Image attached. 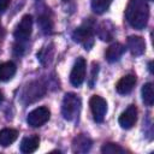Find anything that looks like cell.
Instances as JSON below:
<instances>
[{
  "label": "cell",
  "instance_id": "cell-5",
  "mask_svg": "<svg viewBox=\"0 0 154 154\" xmlns=\"http://www.w3.org/2000/svg\"><path fill=\"white\" fill-rule=\"evenodd\" d=\"M46 93V87L38 82V81H35V82H31L29 83L24 91H23V101L25 103H31V102H35L36 100L41 99Z\"/></svg>",
  "mask_w": 154,
  "mask_h": 154
},
{
  "label": "cell",
  "instance_id": "cell-9",
  "mask_svg": "<svg viewBox=\"0 0 154 154\" xmlns=\"http://www.w3.org/2000/svg\"><path fill=\"white\" fill-rule=\"evenodd\" d=\"M118 122L123 129H131L137 122V107L135 105H130L120 114Z\"/></svg>",
  "mask_w": 154,
  "mask_h": 154
},
{
  "label": "cell",
  "instance_id": "cell-28",
  "mask_svg": "<svg viewBox=\"0 0 154 154\" xmlns=\"http://www.w3.org/2000/svg\"><path fill=\"white\" fill-rule=\"evenodd\" d=\"M63 1H64V2H67V1H70V0H63Z\"/></svg>",
  "mask_w": 154,
  "mask_h": 154
},
{
  "label": "cell",
  "instance_id": "cell-17",
  "mask_svg": "<svg viewBox=\"0 0 154 154\" xmlns=\"http://www.w3.org/2000/svg\"><path fill=\"white\" fill-rule=\"evenodd\" d=\"M53 54H54L53 45H49V46L43 47L40 51V53H37V58H38V60L41 61L42 65H48L53 59Z\"/></svg>",
  "mask_w": 154,
  "mask_h": 154
},
{
  "label": "cell",
  "instance_id": "cell-26",
  "mask_svg": "<svg viewBox=\"0 0 154 154\" xmlns=\"http://www.w3.org/2000/svg\"><path fill=\"white\" fill-rule=\"evenodd\" d=\"M152 65H153V61H149L148 66H149V71H150V72H153V67H152Z\"/></svg>",
  "mask_w": 154,
  "mask_h": 154
},
{
  "label": "cell",
  "instance_id": "cell-18",
  "mask_svg": "<svg viewBox=\"0 0 154 154\" xmlns=\"http://www.w3.org/2000/svg\"><path fill=\"white\" fill-rule=\"evenodd\" d=\"M142 100L147 106H152L154 102V91H153V83L148 82L142 87Z\"/></svg>",
  "mask_w": 154,
  "mask_h": 154
},
{
  "label": "cell",
  "instance_id": "cell-7",
  "mask_svg": "<svg viewBox=\"0 0 154 154\" xmlns=\"http://www.w3.org/2000/svg\"><path fill=\"white\" fill-rule=\"evenodd\" d=\"M31 31H32V17L30 14H25L22 17L20 22L17 24L13 35L17 41L23 42L30 37Z\"/></svg>",
  "mask_w": 154,
  "mask_h": 154
},
{
  "label": "cell",
  "instance_id": "cell-13",
  "mask_svg": "<svg viewBox=\"0 0 154 154\" xmlns=\"http://www.w3.org/2000/svg\"><path fill=\"white\" fill-rule=\"evenodd\" d=\"M124 52H125V46L124 45H122L119 42L113 43L106 49V53H105L106 60L109 61V63H116L120 59V57L124 54Z\"/></svg>",
  "mask_w": 154,
  "mask_h": 154
},
{
  "label": "cell",
  "instance_id": "cell-12",
  "mask_svg": "<svg viewBox=\"0 0 154 154\" xmlns=\"http://www.w3.org/2000/svg\"><path fill=\"white\" fill-rule=\"evenodd\" d=\"M91 147V140L83 134L77 135L72 141V150L75 153H87Z\"/></svg>",
  "mask_w": 154,
  "mask_h": 154
},
{
  "label": "cell",
  "instance_id": "cell-10",
  "mask_svg": "<svg viewBox=\"0 0 154 154\" xmlns=\"http://www.w3.org/2000/svg\"><path fill=\"white\" fill-rule=\"evenodd\" d=\"M126 46H128L129 51L131 52V54L135 57L142 55L146 51V42H144L143 37H141V36H136V35L129 36L128 41H126Z\"/></svg>",
  "mask_w": 154,
  "mask_h": 154
},
{
  "label": "cell",
  "instance_id": "cell-8",
  "mask_svg": "<svg viewBox=\"0 0 154 154\" xmlns=\"http://www.w3.org/2000/svg\"><path fill=\"white\" fill-rule=\"evenodd\" d=\"M85 70H87V63L84 58L79 57L76 59L71 73H70V82L73 87H79L84 79H85Z\"/></svg>",
  "mask_w": 154,
  "mask_h": 154
},
{
  "label": "cell",
  "instance_id": "cell-22",
  "mask_svg": "<svg viewBox=\"0 0 154 154\" xmlns=\"http://www.w3.org/2000/svg\"><path fill=\"white\" fill-rule=\"evenodd\" d=\"M102 153H107V154H114V153H124V149L118 146L117 143H105L101 148Z\"/></svg>",
  "mask_w": 154,
  "mask_h": 154
},
{
  "label": "cell",
  "instance_id": "cell-27",
  "mask_svg": "<svg viewBox=\"0 0 154 154\" xmlns=\"http://www.w3.org/2000/svg\"><path fill=\"white\" fill-rule=\"evenodd\" d=\"M2 100H4V94H2V91L0 90V103L2 102Z\"/></svg>",
  "mask_w": 154,
  "mask_h": 154
},
{
  "label": "cell",
  "instance_id": "cell-24",
  "mask_svg": "<svg viewBox=\"0 0 154 154\" xmlns=\"http://www.w3.org/2000/svg\"><path fill=\"white\" fill-rule=\"evenodd\" d=\"M11 0H0V13H4L10 6Z\"/></svg>",
  "mask_w": 154,
  "mask_h": 154
},
{
  "label": "cell",
  "instance_id": "cell-14",
  "mask_svg": "<svg viewBox=\"0 0 154 154\" xmlns=\"http://www.w3.org/2000/svg\"><path fill=\"white\" fill-rule=\"evenodd\" d=\"M38 146H40V137L37 135H32L24 137L20 142L19 148L22 153H32L38 148Z\"/></svg>",
  "mask_w": 154,
  "mask_h": 154
},
{
  "label": "cell",
  "instance_id": "cell-20",
  "mask_svg": "<svg viewBox=\"0 0 154 154\" xmlns=\"http://www.w3.org/2000/svg\"><path fill=\"white\" fill-rule=\"evenodd\" d=\"M37 24L45 34H51L53 31V20L48 14H41L37 19Z\"/></svg>",
  "mask_w": 154,
  "mask_h": 154
},
{
  "label": "cell",
  "instance_id": "cell-16",
  "mask_svg": "<svg viewBox=\"0 0 154 154\" xmlns=\"http://www.w3.org/2000/svg\"><path fill=\"white\" fill-rule=\"evenodd\" d=\"M18 137V131L14 129H2L0 130V146L2 147H7L10 144H12Z\"/></svg>",
  "mask_w": 154,
  "mask_h": 154
},
{
  "label": "cell",
  "instance_id": "cell-1",
  "mask_svg": "<svg viewBox=\"0 0 154 154\" xmlns=\"http://www.w3.org/2000/svg\"><path fill=\"white\" fill-rule=\"evenodd\" d=\"M125 17L132 28L143 29L149 19V7L146 0H130L125 10Z\"/></svg>",
  "mask_w": 154,
  "mask_h": 154
},
{
  "label": "cell",
  "instance_id": "cell-3",
  "mask_svg": "<svg viewBox=\"0 0 154 154\" xmlns=\"http://www.w3.org/2000/svg\"><path fill=\"white\" fill-rule=\"evenodd\" d=\"M72 38L73 41L81 43L84 46L85 49H90V47L94 45V29L93 25L89 23H84L75 31L72 32Z\"/></svg>",
  "mask_w": 154,
  "mask_h": 154
},
{
  "label": "cell",
  "instance_id": "cell-15",
  "mask_svg": "<svg viewBox=\"0 0 154 154\" xmlns=\"http://www.w3.org/2000/svg\"><path fill=\"white\" fill-rule=\"evenodd\" d=\"M17 71L16 64L12 61H5L0 64V82L10 81Z\"/></svg>",
  "mask_w": 154,
  "mask_h": 154
},
{
  "label": "cell",
  "instance_id": "cell-23",
  "mask_svg": "<svg viewBox=\"0 0 154 154\" xmlns=\"http://www.w3.org/2000/svg\"><path fill=\"white\" fill-rule=\"evenodd\" d=\"M97 71H99V65H97V63H93L91 75H90V81H89V85H90V88H93V85H94V82H95L96 76H97Z\"/></svg>",
  "mask_w": 154,
  "mask_h": 154
},
{
  "label": "cell",
  "instance_id": "cell-6",
  "mask_svg": "<svg viewBox=\"0 0 154 154\" xmlns=\"http://www.w3.org/2000/svg\"><path fill=\"white\" fill-rule=\"evenodd\" d=\"M49 117H51V111L47 107L45 106L37 107L31 112H29L26 117V123L32 128H38L46 124L49 120Z\"/></svg>",
  "mask_w": 154,
  "mask_h": 154
},
{
  "label": "cell",
  "instance_id": "cell-19",
  "mask_svg": "<svg viewBox=\"0 0 154 154\" xmlns=\"http://www.w3.org/2000/svg\"><path fill=\"white\" fill-rule=\"evenodd\" d=\"M97 35H99V37H100L101 40H103V41H109V40H112V37H113V28L109 25V23L103 22V23H101V24L99 25Z\"/></svg>",
  "mask_w": 154,
  "mask_h": 154
},
{
  "label": "cell",
  "instance_id": "cell-25",
  "mask_svg": "<svg viewBox=\"0 0 154 154\" xmlns=\"http://www.w3.org/2000/svg\"><path fill=\"white\" fill-rule=\"evenodd\" d=\"M4 36H5V31H4V28H2V25L0 24V45H1L2 40H4Z\"/></svg>",
  "mask_w": 154,
  "mask_h": 154
},
{
  "label": "cell",
  "instance_id": "cell-2",
  "mask_svg": "<svg viewBox=\"0 0 154 154\" xmlns=\"http://www.w3.org/2000/svg\"><path fill=\"white\" fill-rule=\"evenodd\" d=\"M81 109V99L72 93H69L64 96L61 103V113L66 120H73L78 117Z\"/></svg>",
  "mask_w": 154,
  "mask_h": 154
},
{
  "label": "cell",
  "instance_id": "cell-4",
  "mask_svg": "<svg viewBox=\"0 0 154 154\" xmlns=\"http://www.w3.org/2000/svg\"><path fill=\"white\" fill-rule=\"evenodd\" d=\"M89 107L93 114V118L96 123H102L107 113V102L99 95H93L89 100Z\"/></svg>",
  "mask_w": 154,
  "mask_h": 154
},
{
  "label": "cell",
  "instance_id": "cell-11",
  "mask_svg": "<svg viewBox=\"0 0 154 154\" xmlns=\"http://www.w3.org/2000/svg\"><path fill=\"white\" fill-rule=\"evenodd\" d=\"M136 81H137V78H136L135 75H132V73L125 75V76H123V77L117 82V84H116V90H117L119 94H122V95L129 94V93L134 89V87H135V84H136Z\"/></svg>",
  "mask_w": 154,
  "mask_h": 154
},
{
  "label": "cell",
  "instance_id": "cell-21",
  "mask_svg": "<svg viewBox=\"0 0 154 154\" xmlns=\"http://www.w3.org/2000/svg\"><path fill=\"white\" fill-rule=\"evenodd\" d=\"M111 2L112 0H91V8L94 10V12L101 14L108 10Z\"/></svg>",
  "mask_w": 154,
  "mask_h": 154
}]
</instances>
